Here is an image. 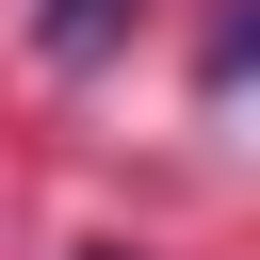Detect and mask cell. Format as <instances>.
Segmentation results:
<instances>
[{
	"label": "cell",
	"mask_w": 260,
	"mask_h": 260,
	"mask_svg": "<svg viewBox=\"0 0 260 260\" xmlns=\"http://www.w3.org/2000/svg\"><path fill=\"white\" fill-rule=\"evenodd\" d=\"M130 16H146V0H32V49L81 81V65H114V49H130Z\"/></svg>",
	"instance_id": "1"
},
{
	"label": "cell",
	"mask_w": 260,
	"mask_h": 260,
	"mask_svg": "<svg viewBox=\"0 0 260 260\" xmlns=\"http://www.w3.org/2000/svg\"><path fill=\"white\" fill-rule=\"evenodd\" d=\"M81 260H130V244H81Z\"/></svg>",
	"instance_id": "2"
}]
</instances>
